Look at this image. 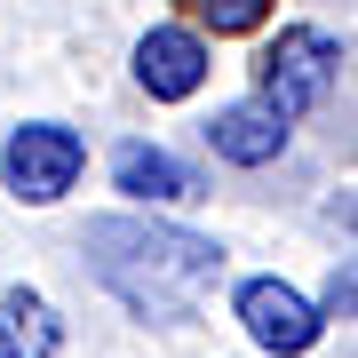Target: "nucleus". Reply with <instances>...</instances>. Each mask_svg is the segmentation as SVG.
<instances>
[{
  "label": "nucleus",
  "mask_w": 358,
  "mask_h": 358,
  "mask_svg": "<svg viewBox=\"0 0 358 358\" xmlns=\"http://www.w3.org/2000/svg\"><path fill=\"white\" fill-rule=\"evenodd\" d=\"M334 80H343V40L319 24H279V40H263V56H255V103L279 128L310 120L334 96Z\"/></svg>",
  "instance_id": "2"
},
{
  "label": "nucleus",
  "mask_w": 358,
  "mask_h": 358,
  "mask_svg": "<svg viewBox=\"0 0 358 358\" xmlns=\"http://www.w3.org/2000/svg\"><path fill=\"white\" fill-rule=\"evenodd\" d=\"M80 255H88V279L112 294L128 319H152V327H176L215 294L223 279V247L207 231H183L167 215H96L80 231Z\"/></svg>",
  "instance_id": "1"
},
{
  "label": "nucleus",
  "mask_w": 358,
  "mask_h": 358,
  "mask_svg": "<svg viewBox=\"0 0 358 358\" xmlns=\"http://www.w3.org/2000/svg\"><path fill=\"white\" fill-rule=\"evenodd\" d=\"M231 319H239L247 343L271 350V358H303V350H319V334H327V319L310 310V294L287 287V279H271V271L231 287Z\"/></svg>",
  "instance_id": "4"
},
{
  "label": "nucleus",
  "mask_w": 358,
  "mask_h": 358,
  "mask_svg": "<svg viewBox=\"0 0 358 358\" xmlns=\"http://www.w3.org/2000/svg\"><path fill=\"white\" fill-rule=\"evenodd\" d=\"M199 136H207V152H215L223 167H271V159L294 143V128H279V120H271L255 96H247V103H223V112L207 120Z\"/></svg>",
  "instance_id": "7"
},
{
  "label": "nucleus",
  "mask_w": 358,
  "mask_h": 358,
  "mask_svg": "<svg viewBox=\"0 0 358 358\" xmlns=\"http://www.w3.org/2000/svg\"><path fill=\"white\" fill-rule=\"evenodd\" d=\"M271 24V0H183V32H215V40H239V32H263Z\"/></svg>",
  "instance_id": "9"
},
{
  "label": "nucleus",
  "mask_w": 358,
  "mask_h": 358,
  "mask_svg": "<svg viewBox=\"0 0 358 358\" xmlns=\"http://www.w3.org/2000/svg\"><path fill=\"white\" fill-rule=\"evenodd\" d=\"M112 192L136 199V215H143V207H183V199H199V176L167 152V143L128 136V143L112 152Z\"/></svg>",
  "instance_id": "6"
},
{
  "label": "nucleus",
  "mask_w": 358,
  "mask_h": 358,
  "mask_svg": "<svg viewBox=\"0 0 358 358\" xmlns=\"http://www.w3.org/2000/svg\"><path fill=\"white\" fill-rule=\"evenodd\" d=\"M64 350V319L40 287H8L0 294V358H56Z\"/></svg>",
  "instance_id": "8"
},
{
  "label": "nucleus",
  "mask_w": 358,
  "mask_h": 358,
  "mask_svg": "<svg viewBox=\"0 0 358 358\" xmlns=\"http://www.w3.org/2000/svg\"><path fill=\"white\" fill-rule=\"evenodd\" d=\"M136 88L152 103H192L207 88V40L183 24H152L136 40Z\"/></svg>",
  "instance_id": "5"
},
{
  "label": "nucleus",
  "mask_w": 358,
  "mask_h": 358,
  "mask_svg": "<svg viewBox=\"0 0 358 358\" xmlns=\"http://www.w3.org/2000/svg\"><path fill=\"white\" fill-rule=\"evenodd\" d=\"M350 303H358V279H350V255H343V263H334V279H327V294H319L310 310H319V319H350Z\"/></svg>",
  "instance_id": "10"
},
{
  "label": "nucleus",
  "mask_w": 358,
  "mask_h": 358,
  "mask_svg": "<svg viewBox=\"0 0 358 358\" xmlns=\"http://www.w3.org/2000/svg\"><path fill=\"white\" fill-rule=\"evenodd\" d=\"M80 167H88V143H80V128H64V120H24V128L0 143V183L24 207H56L80 183Z\"/></svg>",
  "instance_id": "3"
}]
</instances>
